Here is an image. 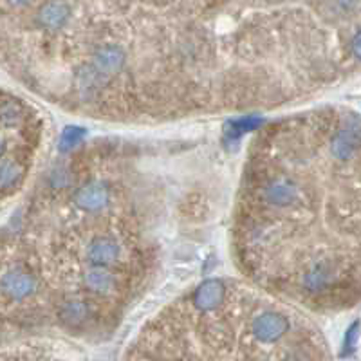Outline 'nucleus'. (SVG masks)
I'll return each instance as SVG.
<instances>
[{"label":"nucleus","mask_w":361,"mask_h":361,"mask_svg":"<svg viewBox=\"0 0 361 361\" xmlns=\"http://www.w3.org/2000/svg\"><path fill=\"white\" fill-rule=\"evenodd\" d=\"M0 289L11 300H26V298H29L36 291V280L26 269L15 267V269H9L2 276Z\"/></svg>","instance_id":"1"},{"label":"nucleus","mask_w":361,"mask_h":361,"mask_svg":"<svg viewBox=\"0 0 361 361\" xmlns=\"http://www.w3.org/2000/svg\"><path fill=\"white\" fill-rule=\"evenodd\" d=\"M251 329H253V334L258 340L264 341V344H273L288 332L289 322L288 318L276 313H266L253 320Z\"/></svg>","instance_id":"2"},{"label":"nucleus","mask_w":361,"mask_h":361,"mask_svg":"<svg viewBox=\"0 0 361 361\" xmlns=\"http://www.w3.org/2000/svg\"><path fill=\"white\" fill-rule=\"evenodd\" d=\"M71 9L64 0H49L40 8L38 24L45 29H60L69 20Z\"/></svg>","instance_id":"3"},{"label":"nucleus","mask_w":361,"mask_h":361,"mask_svg":"<svg viewBox=\"0 0 361 361\" xmlns=\"http://www.w3.org/2000/svg\"><path fill=\"white\" fill-rule=\"evenodd\" d=\"M108 199V192L105 185L101 183H90V185L82 186L74 195V201L80 208L89 211L99 210L105 206V202Z\"/></svg>","instance_id":"4"},{"label":"nucleus","mask_w":361,"mask_h":361,"mask_svg":"<svg viewBox=\"0 0 361 361\" xmlns=\"http://www.w3.org/2000/svg\"><path fill=\"white\" fill-rule=\"evenodd\" d=\"M120 255V244L111 236H99L92 241L89 250V257L94 266H105L114 262Z\"/></svg>","instance_id":"5"},{"label":"nucleus","mask_w":361,"mask_h":361,"mask_svg":"<svg viewBox=\"0 0 361 361\" xmlns=\"http://www.w3.org/2000/svg\"><path fill=\"white\" fill-rule=\"evenodd\" d=\"M224 298V285L217 280H210L197 289L194 297V306L199 311H211L220 306Z\"/></svg>","instance_id":"6"},{"label":"nucleus","mask_w":361,"mask_h":361,"mask_svg":"<svg viewBox=\"0 0 361 361\" xmlns=\"http://www.w3.org/2000/svg\"><path fill=\"white\" fill-rule=\"evenodd\" d=\"M123 65V52L116 45H104L94 55V69L101 74H114Z\"/></svg>","instance_id":"7"},{"label":"nucleus","mask_w":361,"mask_h":361,"mask_svg":"<svg viewBox=\"0 0 361 361\" xmlns=\"http://www.w3.org/2000/svg\"><path fill=\"white\" fill-rule=\"evenodd\" d=\"M24 177V167L15 160H0V190L13 188Z\"/></svg>","instance_id":"8"},{"label":"nucleus","mask_w":361,"mask_h":361,"mask_svg":"<svg viewBox=\"0 0 361 361\" xmlns=\"http://www.w3.org/2000/svg\"><path fill=\"white\" fill-rule=\"evenodd\" d=\"M85 282L92 291L105 292L114 288V276L105 269V266H92L85 275Z\"/></svg>","instance_id":"9"},{"label":"nucleus","mask_w":361,"mask_h":361,"mask_svg":"<svg viewBox=\"0 0 361 361\" xmlns=\"http://www.w3.org/2000/svg\"><path fill=\"white\" fill-rule=\"evenodd\" d=\"M24 118V112H22V107L13 101V99H8V101H2L0 104V123L4 127H18V123Z\"/></svg>","instance_id":"10"},{"label":"nucleus","mask_w":361,"mask_h":361,"mask_svg":"<svg viewBox=\"0 0 361 361\" xmlns=\"http://www.w3.org/2000/svg\"><path fill=\"white\" fill-rule=\"evenodd\" d=\"M87 316V307L83 306L82 302H67L62 309V318L67 323H78L82 322Z\"/></svg>","instance_id":"11"},{"label":"nucleus","mask_w":361,"mask_h":361,"mask_svg":"<svg viewBox=\"0 0 361 361\" xmlns=\"http://www.w3.org/2000/svg\"><path fill=\"white\" fill-rule=\"evenodd\" d=\"M83 134H85V130H83V129H76V127H67V129L62 132V138H60L62 150H69V148H73L74 145H78V143H80V139L83 138Z\"/></svg>","instance_id":"12"},{"label":"nucleus","mask_w":361,"mask_h":361,"mask_svg":"<svg viewBox=\"0 0 361 361\" xmlns=\"http://www.w3.org/2000/svg\"><path fill=\"white\" fill-rule=\"evenodd\" d=\"M260 123H262V120H258V118H244V120L236 121L233 127L236 129V132H246V130H253Z\"/></svg>","instance_id":"13"},{"label":"nucleus","mask_w":361,"mask_h":361,"mask_svg":"<svg viewBox=\"0 0 361 361\" xmlns=\"http://www.w3.org/2000/svg\"><path fill=\"white\" fill-rule=\"evenodd\" d=\"M356 338H358V323H354L347 332V340H345V347L351 348L354 344H356Z\"/></svg>","instance_id":"14"},{"label":"nucleus","mask_w":361,"mask_h":361,"mask_svg":"<svg viewBox=\"0 0 361 361\" xmlns=\"http://www.w3.org/2000/svg\"><path fill=\"white\" fill-rule=\"evenodd\" d=\"M353 52L356 55V58H360L361 60V31L358 33L356 36H354V40H353Z\"/></svg>","instance_id":"15"},{"label":"nucleus","mask_w":361,"mask_h":361,"mask_svg":"<svg viewBox=\"0 0 361 361\" xmlns=\"http://www.w3.org/2000/svg\"><path fill=\"white\" fill-rule=\"evenodd\" d=\"M29 0H8V4L15 6V8H20V6H26Z\"/></svg>","instance_id":"16"},{"label":"nucleus","mask_w":361,"mask_h":361,"mask_svg":"<svg viewBox=\"0 0 361 361\" xmlns=\"http://www.w3.org/2000/svg\"><path fill=\"white\" fill-rule=\"evenodd\" d=\"M4 152H6V141H4V138H0V157H2Z\"/></svg>","instance_id":"17"}]
</instances>
